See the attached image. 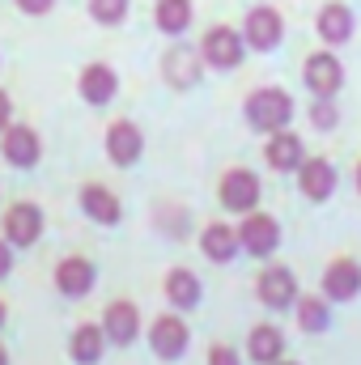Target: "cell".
<instances>
[{"mask_svg": "<svg viewBox=\"0 0 361 365\" xmlns=\"http://www.w3.org/2000/svg\"><path fill=\"white\" fill-rule=\"evenodd\" d=\"M247 119L260 132H280L293 119V98L285 90H255L247 98Z\"/></svg>", "mask_w": 361, "mask_h": 365, "instance_id": "cell-1", "label": "cell"}, {"mask_svg": "<svg viewBox=\"0 0 361 365\" xmlns=\"http://www.w3.org/2000/svg\"><path fill=\"white\" fill-rule=\"evenodd\" d=\"M243 51H247V38L230 26H213L204 34V60L213 68H238L243 64Z\"/></svg>", "mask_w": 361, "mask_h": 365, "instance_id": "cell-2", "label": "cell"}, {"mask_svg": "<svg viewBox=\"0 0 361 365\" xmlns=\"http://www.w3.org/2000/svg\"><path fill=\"white\" fill-rule=\"evenodd\" d=\"M238 242L251 255H272L280 247V225L272 221L268 212H247L243 225H238Z\"/></svg>", "mask_w": 361, "mask_h": 365, "instance_id": "cell-3", "label": "cell"}, {"mask_svg": "<svg viewBox=\"0 0 361 365\" xmlns=\"http://www.w3.org/2000/svg\"><path fill=\"white\" fill-rule=\"evenodd\" d=\"M187 323L175 319V314H162V319H153V331H149V344H153V353L162 357V361H179L183 353H187Z\"/></svg>", "mask_w": 361, "mask_h": 365, "instance_id": "cell-4", "label": "cell"}, {"mask_svg": "<svg viewBox=\"0 0 361 365\" xmlns=\"http://www.w3.org/2000/svg\"><path fill=\"white\" fill-rule=\"evenodd\" d=\"M255 200H260V179L251 170H230L221 179V204L234 208V212H255Z\"/></svg>", "mask_w": 361, "mask_h": 365, "instance_id": "cell-5", "label": "cell"}, {"mask_svg": "<svg viewBox=\"0 0 361 365\" xmlns=\"http://www.w3.org/2000/svg\"><path fill=\"white\" fill-rule=\"evenodd\" d=\"M306 86L319 93V98H332V93L345 86V68H340V60L327 56V51L310 56V60H306Z\"/></svg>", "mask_w": 361, "mask_h": 365, "instance_id": "cell-6", "label": "cell"}, {"mask_svg": "<svg viewBox=\"0 0 361 365\" xmlns=\"http://www.w3.org/2000/svg\"><path fill=\"white\" fill-rule=\"evenodd\" d=\"M141 149H145V140H141V128L136 123H111V132H106V158L115 162V166H132L136 158H141Z\"/></svg>", "mask_w": 361, "mask_h": 365, "instance_id": "cell-7", "label": "cell"}, {"mask_svg": "<svg viewBox=\"0 0 361 365\" xmlns=\"http://www.w3.org/2000/svg\"><path fill=\"white\" fill-rule=\"evenodd\" d=\"M260 302L272 310H285V306H298V280L289 268H268L260 276Z\"/></svg>", "mask_w": 361, "mask_h": 365, "instance_id": "cell-8", "label": "cell"}, {"mask_svg": "<svg viewBox=\"0 0 361 365\" xmlns=\"http://www.w3.org/2000/svg\"><path fill=\"white\" fill-rule=\"evenodd\" d=\"M243 30H247V34H243L247 47H255V51H272V47L280 43V13H276V9H251Z\"/></svg>", "mask_w": 361, "mask_h": 365, "instance_id": "cell-9", "label": "cell"}, {"mask_svg": "<svg viewBox=\"0 0 361 365\" xmlns=\"http://www.w3.org/2000/svg\"><path fill=\"white\" fill-rule=\"evenodd\" d=\"M4 234H9V242L30 247V242L43 234V212H39L34 204H13V208L4 212Z\"/></svg>", "mask_w": 361, "mask_h": 365, "instance_id": "cell-10", "label": "cell"}, {"mask_svg": "<svg viewBox=\"0 0 361 365\" xmlns=\"http://www.w3.org/2000/svg\"><path fill=\"white\" fill-rule=\"evenodd\" d=\"M136 327H141V314L132 302H111L106 314H102V331L111 344H132L136 340Z\"/></svg>", "mask_w": 361, "mask_h": 365, "instance_id": "cell-11", "label": "cell"}, {"mask_svg": "<svg viewBox=\"0 0 361 365\" xmlns=\"http://www.w3.org/2000/svg\"><path fill=\"white\" fill-rule=\"evenodd\" d=\"M323 293L332 297V302H349V297H357L361 293V268L353 259H336L327 272H323Z\"/></svg>", "mask_w": 361, "mask_h": 365, "instance_id": "cell-12", "label": "cell"}, {"mask_svg": "<svg viewBox=\"0 0 361 365\" xmlns=\"http://www.w3.org/2000/svg\"><path fill=\"white\" fill-rule=\"evenodd\" d=\"M302 195L306 200H332V191H336V166L332 162H323V158H310V162H302Z\"/></svg>", "mask_w": 361, "mask_h": 365, "instance_id": "cell-13", "label": "cell"}, {"mask_svg": "<svg viewBox=\"0 0 361 365\" xmlns=\"http://www.w3.org/2000/svg\"><path fill=\"white\" fill-rule=\"evenodd\" d=\"M56 289L64 293V297H86L93 289V264L90 259H64L60 268H56Z\"/></svg>", "mask_w": 361, "mask_h": 365, "instance_id": "cell-14", "label": "cell"}, {"mask_svg": "<svg viewBox=\"0 0 361 365\" xmlns=\"http://www.w3.org/2000/svg\"><path fill=\"white\" fill-rule=\"evenodd\" d=\"M0 149H4V158H9L13 166H21V170H30V166L39 162V153H43V145H39V136H34L30 128H9Z\"/></svg>", "mask_w": 361, "mask_h": 365, "instance_id": "cell-15", "label": "cell"}, {"mask_svg": "<svg viewBox=\"0 0 361 365\" xmlns=\"http://www.w3.org/2000/svg\"><path fill=\"white\" fill-rule=\"evenodd\" d=\"M81 208H86V217H93L98 225H115L119 217H123V208H119V200L102 187V182H90L86 191H81Z\"/></svg>", "mask_w": 361, "mask_h": 365, "instance_id": "cell-16", "label": "cell"}, {"mask_svg": "<svg viewBox=\"0 0 361 365\" xmlns=\"http://www.w3.org/2000/svg\"><path fill=\"white\" fill-rule=\"evenodd\" d=\"M302 140L293 132H272L268 140V166L272 170H302Z\"/></svg>", "mask_w": 361, "mask_h": 365, "instance_id": "cell-17", "label": "cell"}, {"mask_svg": "<svg viewBox=\"0 0 361 365\" xmlns=\"http://www.w3.org/2000/svg\"><path fill=\"white\" fill-rule=\"evenodd\" d=\"M119 90V81H115V73L106 68V64H90L86 73H81V98L93 102V106H102V102H111Z\"/></svg>", "mask_w": 361, "mask_h": 365, "instance_id": "cell-18", "label": "cell"}, {"mask_svg": "<svg viewBox=\"0 0 361 365\" xmlns=\"http://www.w3.org/2000/svg\"><path fill=\"white\" fill-rule=\"evenodd\" d=\"M238 230H230V225H208L204 230V255L208 259H217V264H230L234 255H238Z\"/></svg>", "mask_w": 361, "mask_h": 365, "instance_id": "cell-19", "label": "cell"}, {"mask_svg": "<svg viewBox=\"0 0 361 365\" xmlns=\"http://www.w3.org/2000/svg\"><path fill=\"white\" fill-rule=\"evenodd\" d=\"M280 349H285V336H280L272 323H260V327L251 331V340H247V353H251L255 361H264V365L280 361Z\"/></svg>", "mask_w": 361, "mask_h": 365, "instance_id": "cell-20", "label": "cell"}, {"mask_svg": "<svg viewBox=\"0 0 361 365\" xmlns=\"http://www.w3.org/2000/svg\"><path fill=\"white\" fill-rule=\"evenodd\" d=\"M102 349H106V331H102V327L86 323V327H77V331H73V361H77V365L102 361Z\"/></svg>", "mask_w": 361, "mask_h": 365, "instance_id": "cell-21", "label": "cell"}, {"mask_svg": "<svg viewBox=\"0 0 361 365\" xmlns=\"http://www.w3.org/2000/svg\"><path fill=\"white\" fill-rule=\"evenodd\" d=\"M166 297H171L175 310H191V306H200V280L187 272V268H175V272L166 276Z\"/></svg>", "mask_w": 361, "mask_h": 365, "instance_id": "cell-22", "label": "cell"}, {"mask_svg": "<svg viewBox=\"0 0 361 365\" xmlns=\"http://www.w3.org/2000/svg\"><path fill=\"white\" fill-rule=\"evenodd\" d=\"M319 34H323L327 43H345V38L353 34V13H349L345 4H327V9L319 13Z\"/></svg>", "mask_w": 361, "mask_h": 365, "instance_id": "cell-23", "label": "cell"}, {"mask_svg": "<svg viewBox=\"0 0 361 365\" xmlns=\"http://www.w3.org/2000/svg\"><path fill=\"white\" fill-rule=\"evenodd\" d=\"M166 81L171 86H195L200 81V60L191 56V51H183V47H175L171 56H166Z\"/></svg>", "mask_w": 361, "mask_h": 365, "instance_id": "cell-24", "label": "cell"}, {"mask_svg": "<svg viewBox=\"0 0 361 365\" xmlns=\"http://www.w3.org/2000/svg\"><path fill=\"white\" fill-rule=\"evenodd\" d=\"M158 26L166 34H183L191 26V0H158Z\"/></svg>", "mask_w": 361, "mask_h": 365, "instance_id": "cell-25", "label": "cell"}, {"mask_svg": "<svg viewBox=\"0 0 361 365\" xmlns=\"http://www.w3.org/2000/svg\"><path fill=\"white\" fill-rule=\"evenodd\" d=\"M298 323H302V331H323L332 323L323 297H298Z\"/></svg>", "mask_w": 361, "mask_h": 365, "instance_id": "cell-26", "label": "cell"}, {"mask_svg": "<svg viewBox=\"0 0 361 365\" xmlns=\"http://www.w3.org/2000/svg\"><path fill=\"white\" fill-rule=\"evenodd\" d=\"M90 13L102 21V26H115V21H123L128 0H90Z\"/></svg>", "mask_w": 361, "mask_h": 365, "instance_id": "cell-27", "label": "cell"}, {"mask_svg": "<svg viewBox=\"0 0 361 365\" xmlns=\"http://www.w3.org/2000/svg\"><path fill=\"white\" fill-rule=\"evenodd\" d=\"M310 119H315V128H336V106H332V98H319L315 110H310Z\"/></svg>", "mask_w": 361, "mask_h": 365, "instance_id": "cell-28", "label": "cell"}, {"mask_svg": "<svg viewBox=\"0 0 361 365\" xmlns=\"http://www.w3.org/2000/svg\"><path fill=\"white\" fill-rule=\"evenodd\" d=\"M208 365H238V353H234V349H225V344H213Z\"/></svg>", "mask_w": 361, "mask_h": 365, "instance_id": "cell-29", "label": "cell"}, {"mask_svg": "<svg viewBox=\"0 0 361 365\" xmlns=\"http://www.w3.org/2000/svg\"><path fill=\"white\" fill-rule=\"evenodd\" d=\"M17 4H21L26 13H47V9H51L56 0H17Z\"/></svg>", "mask_w": 361, "mask_h": 365, "instance_id": "cell-30", "label": "cell"}, {"mask_svg": "<svg viewBox=\"0 0 361 365\" xmlns=\"http://www.w3.org/2000/svg\"><path fill=\"white\" fill-rule=\"evenodd\" d=\"M9 268H13V255H9V242H0V280L9 276Z\"/></svg>", "mask_w": 361, "mask_h": 365, "instance_id": "cell-31", "label": "cell"}, {"mask_svg": "<svg viewBox=\"0 0 361 365\" xmlns=\"http://www.w3.org/2000/svg\"><path fill=\"white\" fill-rule=\"evenodd\" d=\"M4 123H9V98L0 93V132H4Z\"/></svg>", "mask_w": 361, "mask_h": 365, "instance_id": "cell-32", "label": "cell"}, {"mask_svg": "<svg viewBox=\"0 0 361 365\" xmlns=\"http://www.w3.org/2000/svg\"><path fill=\"white\" fill-rule=\"evenodd\" d=\"M0 365H9V353H4V349H0Z\"/></svg>", "mask_w": 361, "mask_h": 365, "instance_id": "cell-33", "label": "cell"}, {"mask_svg": "<svg viewBox=\"0 0 361 365\" xmlns=\"http://www.w3.org/2000/svg\"><path fill=\"white\" fill-rule=\"evenodd\" d=\"M0 323H4V302H0Z\"/></svg>", "mask_w": 361, "mask_h": 365, "instance_id": "cell-34", "label": "cell"}, {"mask_svg": "<svg viewBox=\"0 0 361 365\" xmlns=\"http://www.w3.org/2000/svg\"><path fill=\"white\" fill-rule=\"evenodd\" d=\"M276 365H298V361H276Z\"/></svg>", "mask_w": 361, "mask_h": 365, "instance_id": "cell-35", "label": "cell"}, {"mask_svg": "<svg viewBox=\"0 0 361 365\" xmlns=\"http://www.w3.org/2000/svg\"><path fill=\"white\" fill-rule=\"evenodd\" d=\"M357 187H361V166H357Z\"/></svg>", "mask_w": 361, "mask_h": 365, "instance_id": "cell-36", "label": "cell"}]
</instances>
